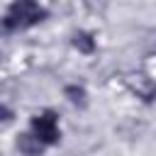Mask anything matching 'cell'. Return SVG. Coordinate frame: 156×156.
<instances>
[{"label":"cell","instance_id":"1","mask_svg":"<svg viewBox=\"0 0 156 156\" xmlns=\"http://www.w3.org/2000/svg\"><path fill=\"white\" fill-rule=\"evenodd\" d=\"M46 17V10L34 0H15L5 15V29H27Z\"/></svg>","mask_w":156,"mask_h":156},{"label":"cell","instance_id":"2","mask_svg":"<svg viewBox=\"0 0 156 156\" xmlns=\"http://www.w3.org/2000/svg\"><path fill=\"white\" fill-rule=\"evenodd\" d=\"M32 132L44 141V144H56L61 132H58V122L54 117V112H44V115H37L32 119Z\"/></svg>","mask_w":156,"mask_h":156},{"label":"cell","instance_id":"3","mask_svg":"<svg viewBox=\"0 0 156 156\" xmlns=\"http://www.w3.org/2000/svg\"><path fill=\"white\" fill-rule=\"evenodd\" d=\"M17 146H20V151L24 154V156H39L41 151H44V141L32 132V134H20V139H17Z\"/></svg>","mask_w":156,"mask_h":156},{"label":"cell","instance_id":"4","mask_svg":"<svg viewBox=\"0 0 156 156\" xmlns=\"http://www.w3.org/2000/svg\"><path fill=\"white\" fill-rule=\"evenodd\" d=\"M73 44H76V49H78V51H83V54H90V51L95 49L93 37H90V34H85V32L76 34V37H73Z\"/></svg>","mask_w":156,"mask_h":156},{"label":"cell","instance_id":"5","mask_svg":"<svg viewBox=\"0 0 156 156\" xmlns=\"http://www.w3.org/2000/svg\"><path fill=\"white\" fill-rule=\"evenodd\" d=\"M66 95H68V100L76 102V105H83V102H85V90H83V88L68 85V88H66Z\"/></svg>","mask_w":156,"mask_h":156}]
</instances>
